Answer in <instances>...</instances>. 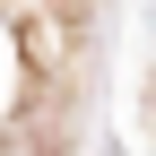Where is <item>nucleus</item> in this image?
I'll return each instance as SVG.
<instances>
[]
</instances>
